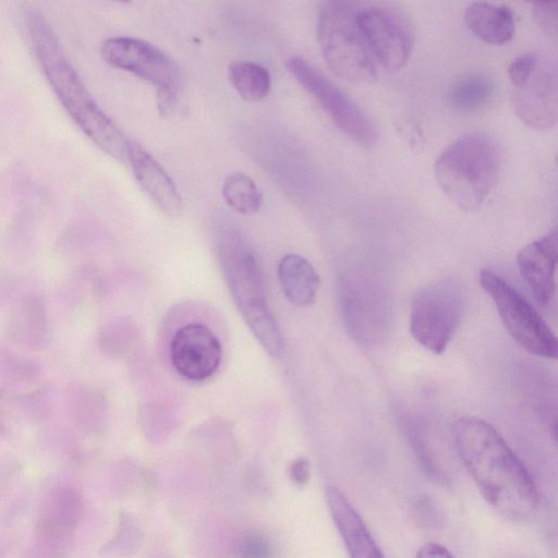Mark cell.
<instances>
[{"instance_id": "5", "label": "cell", "mask_w": 558, "mask_h": 558, "mask_svg": "<svg viewBox=\"0 0 558 558\" xmlns=\"http://www.w3.org/2000/svg\"><path fill=\"white\" fill-rule=\"evenodd\" d=\"M359 2L329 0L318 10L317 38L330 70L353 83H368L377 76L375 62L359 27Z\"/></svg>"}, {"instance_id": "4", "label": "cell", "mask_w": 558, "mask_h": 558, "mask_svg": "<svg viewBox=\"0 0 558 558\" xmlns=\"http://www.w3.org/2000/svg\"><path fill=\"white\" fill-rule=\"evenodd\" d=\"M501 166L496 141L485 133L466 134L449 145L435 162L436 180L461 210L482 207L495 187Z\"/></svg>"}, {"instance_id": "3", "label": "cell", "mask_w": 558, "mask_h": 558, "mask_svg": "<svg viewBox=\"0 0 558 558\" xmlns=\"http://www.w3.org/2000/svg\"><path fill=\"white\" fill-rule=\"evenodd\" d=\"M217 255L246 325L271 356H281L284 349L282 333L268 307L262 274L246 242L238 231L223 230L218 239Z\"/></svg>"}, {"instance_id": "12", "label": "cell", "mask_w": 558, "mask_h": 558, "mask_svg": "<svg viewBox=\"0 0 558 558\" xmlns=\"http://www.w3.org/2000/svg\"><path fill=\"white\" fill-rule=\"evenodd\" d=\"M84 515L80 490L65 481L52 483L40 497L35 518L37 537L66 544Z\"/></svg>"}, {"instance_id": "28", "label": "cell", "mask_w": 558, "mask_h": 558, "mask_svg": "<svg viewBox=\"0 0 558 558\" xmlns=\"http://www.w3.org/2000/svg\"><path fill=\"white\" fill-rule=\"evenodd\" d=\"M539 59L535 53L518 56L508 68V75L513 87L523 84L536 69Z\"/></svg>"}, {"instance_id": "31", "label": "cell", "mask_w": 558, "mask_h": 558, "mask_svg": "<svg viewBox=\"0 0 558 558\" xmlns=\"http://www.w3.org/2000/svg\"><path fill=\"white\" fill-rule=\"evenodd\" d=\"M416 558H453L446 547L437 543H426L420 547Z\"/></svg>"}, {"instance_id": "1", "label": "cell", "mask_w": 558, "mask_h": 558, "mask_svg": "<svg viewBox=\"0 0 558 558\" xmlns=\"http://www.w3.org/2000/svg\"><path fill=\"white\" fill-rule=\"evenodd\" d=\"M458 453L490 507L504 519L523 522L538 506L536 485L500 434L478 417L454 423Z\"/></svg>"}, {"instance_id": "24", "label": "cell", "mask_w": 558, "mask_h": 558, "mask_svg": "<svg viewBox=\"0 0 558 558\" xmlns=\"http://www.w3.org/2000/svg\"><path fill=\"white\" fill-rule=\"evenodd\" d=\"M41 374L39 363L10 349L0 348V375L16 383H29Z\"/></svg>"}, {"instance_id": "2", "label": "cell", "mask_w": 558, "mask_h": 558, "mask_svg": "<svg viewBox=\"0 0 558 558\" xmlns=\"http://www.w3.org/2000/svg\"><path fill=\"white\" fill-rule=\"evenodd\" d=\"M27 25L38 63L68 114L102 151L128 163L131 141L93 98L47 19L31 10Z\"/></svg>"}, {"instance_id": "25", "label": "cell", "mask_w": 558, "mask_h": 558, "mask_svg": "<svg viewBox=\"0 0 558 558\" xmlns=\"http://www.w3.org/2000/svg\"><path fill=\"white\" fill-rule=\"evenodd\" d=\"M23 413L35 421H44L52 415L53 404L50 400V387L43 385L36 390L16 397Z\"/></svg>"}, {"instance_id": "11", "label": "cell", "mask_w": 558, "mask_h": 558, "mask_svg": "<svg viewBox=\"0 0 558 558\" xmlns=\"http://www.w3.org/2000/svg\"><path fill=\"white\" fill-rule=\"evenodd\" d=\"M169 351L177 373L195 383L210 378L222 359L219 339L206 325L199 323L180 327L171 339Z\"/></svg>"}, {"instance_id": "32", "label": "cell", "mask_w": 558, "mask_h": 558, "mask_svg": "<svg viewBox=\"0 0 558 558\" xmlns=\"http://www.w3.org/2000/svg\"><path fill=\"white\" fill-rule=\"evenodd\" d=\"M5 398L4 390L0 389V438L5 437L9 433L3 411V400Z\"/></svg>"}, {"instance_id": "26", "label": "cell", "mask_w": 558, "mask_h": 558, "mask_svg": "<svg viewBox=\"0 0 558 558\" xmlns=\"http://www.w3.org/2000/svg\"><path fill=\"white\" fill-rule=\"evenodd\" d=\"M233 554L235 558H274V546L264 534L250 532L235 542Z\"/></svg>"}, {"instance_id": "18", "label": "cell", "mask_w": 558, "mask_h": 558, "mask_svg": "<svg viewBox=\"0 0 558 558\" xmlns=\"http://www.w3.org/2000/svg\"><path fill=\"white\" fill-rule=\"evenodd\" d=\"M341 302L344 320L353 337L371 342L380 336L383 308L376 298L345 281L341 286Z\"/></svg>"}, {"instance_id": "9", "label": "cell", "mask_w": 558, "mask_h": 558, "mask_svg": "<svg viewBox=\"0 0 558 558\" xmlns=\"http://www.w3.org/2000/svg\"><path fill=\"white\" fill-rule=\"evenodd\" d=\"M356 20L377 65L388 71L403 68L414 46L409 16L388 2H359Z\"/></svg>"}, {"instance_id": "22", "label": "cell", "mask_w": 558, "mask_h": 558, "mask_svg": "<svg viewBox=\"0 0 558 558\" xmlns=\"http://www.w3.org/2000/svg\"><path fill=\"white\" fill-rule=\"evenodd\" d=\"M495 92L492 78L483 73H470L450 89V102L461 111H475L486 106Z\"/></svg>"}, {"instance_id": "33", "label": "cell", "mask_w": 558, "mask_h": 558, "mask_svg": "<svg viewBox=\"0 0 558 558\" xmlns=\"http://www.w3.org/2000/svg\"><path fill=\"white\" fill-rule=\"evenodd\" d=\"M7 548L2 542H0V558H5Z\"/></svg>"}, {"instance_id": "15", "label": "cell", "mask_w": 558, "mask_h": 558, "mask_svg": "<svg viewBox=\"0 0 558 558\" xmlns=\"http://www.w3.org/2000/svg\"><path fill=\"white\" fill-rule=\"evenodd\" d=\"M128 163L143 191L165 215L177 217L181 214L182 198L174 182L153 156L133 141Z\"/></svg>"}, {"instance_id": "17", "label": "cell", "mask_w": 558, "mask_h": 558, "mask_svg": "<svg viewBox=\"0 0 558 558\" xmlns=\"http://www.w3.org/2000/svg\"><path fill=\"white\" fill-rule=\"evenodd\" d=\"M7 335L11 341L33 350L41 349L48 342L49 320L40 295L29 293L12 307Z\"/></svg>"}, {"instance_id": "7", "label": "cell", "mask_w": 558, "mask_h": 558, "mask_svg": "<svg viewBox=\"0 0 558 558\" xmlns=\"http://www.w3.org/2000/svg\"><path fill=\"white\" fill-rule=\"evenodd\" d=\"M463 312L461 287L442 279L425 286L413 298L410 332L426 350L441 354L451 341Z\"/></svg>"}, {"instance_id": "30", "label": "cell", "mask_w": 558, "mask_h": 558, "mask_svg": "<svg viewBox=\"0 0 558 558\" xmlns=\"http://www.w3.org/2000/svg\"><path fill=\"white\" fill-rule=\"evenodd\" d=\"M289 473L292 481L298 485H304L311 476V466L306 458L293 460L289 466Z\"/></svg>"}, {"instance_id": "8", "label": "cell", "mask_w": 558, "mask_h": 558, "mask_svg": "<svg viewBox=\"0 0 558 558\" xmlns=\"http://www.w3.org/2000/svg\"><path fill=\"white\" fill-rule=\"evenodd\" d=\"M480 284L493 299L505 328L520 347L537 356L557 359L555 333L524 296L488 269L481 271Z\"/></svg>"}, {"instance_id": "10", "label": "cell", "mask_w": 558, "mask_h": 558, "mask_svg": "<svg viewBox=\"0 0 558 558\" xmlns=\"http://www.w3.org/2000/svg\"><path fill=\"white\" fill-rule=\"evenodd\" d=\"M287 68L347 136L364 147L376 143L378 131L373 120L329 78L301 58L288 59Z\"/></svg>"}, {"instance_id": "21", "label": "cell", "mask_w": 558, "mask_h": 558, "mask_svg": "<svg viewBox=\"0 0 558 558\" xmlns=\"http://www.w3.org/2000/svg\"><path fill=\"white\" fill-rule=\"evenodd\" d=\"M228 78L240 97L251 102L264 99L271 87L268 70L251 61L231 63L228 68Z\"/></svg>"}, {"instance_id": "23", "label": "cell", "mask_w": 558, "mask_h": 558, "mask_svg": "<svg viewBox=\"0 0 558 558\" xmlns=\"http://www.w3.org/2000/svg\"><path fill=\"white\" fill-rule=\"evenodd\" d=\"M222 196L236 213L252 215L263 204V193L256 183L243 172H233L222 183Z\"/></svg>"}, {"instance_id": "13", "label": "cell", "mask_w": 558, "mask_h": 558, "mask_svg": "<svg viewBox=\"0 0 558 558\" xmlns=\"http://www.w3.org/2000/svg\"><path fill=\"white\" fill-rule=\"evenodd\" d=\"M513 88L514 110L526 125L547 130L556 123L557 73L554 66L539 61L531 76Z\"/></svg>"}, {"instance_id": "16", "label": "cell", "mask_w": 558, "mask_h": 558, "mask_svg": "<svg viewBox=\"0 0 558 558\" xmlns=\"http://www.w3.org/2000/svg\"><path fill=\"white\" fill-rule=\"evenodd\" d=\"M326 501L350 558H384L363 519L341 490L328 486Z\"/></svg>"}, {"instance_id": "6", "label": "cell", "mask_w": 558, "mask_h": 558, "mask_svg": "<svg viewBox=\"0 0 558 558\" xmlns=\"http://www.w3.org/2000/svg\"><path fill=\"white\" fill-rule=\"evenodd\" d=\"M104 60L113 68L130 72L154 85L161 116L173 112L180 74L177 64L159 48L133 37H111L100 48Z\"/></svg>"}, {"instance_id": "14", "label": "cell", "mask_w": 558, "mask_h": 558, "mask_svg": "<svg viewBox=\"0 0 558 558\" xmlns=\"http://www.w3.org/2000/svg\"><path fill=\"white\" fill-rule=\"evenodd\" d=\"M557 256L558 235L555 229L523 246L517 255L522 278L542 304H547L555 294Z\"/></svg>"}, {"instance_id": "20", "label": "cell", "mask_w": 558, "mask_h": 558, "mask_svg": "<svg viewBox=\"0 0 558 558\" xmlns=\"http://www.w3.org/2000/svg\"><path fill=\"white\" fill-rule=\"evenodd\" d=\"M278 276L288 301L296 306L312 304L319 288V277L312 264L301 255L287 254L278 265Z\"/></svg>"}, {"instance_id": "29", "label": "cell", "mask_w": 558, "mask_h": 558, "mask_svg": "<svg viewBox=\"0 0 558 558\" xmlns=\"http://www.w3.org/2000/svg\"><path fill=\"white\" fill-rule=\"evenodd\" d=\"M136 527L128 515H121L119 529L114 537L104 547L106 553H117L129 549L130 543L126 539H133L136 534Z\"/></svg>"}, {"instance_id": "19", "label": "cell", "mask_w": 558, "mask_h": 558, "mask_svg": "<svg viewBox=\"0 0 558 558\" xmlns=\"http://www.w3.org/2000/svg\"><path fill=\"white\" fill-rule=\"evenodd\" d=\"M464 21L469 31L486 44L504 45L514 35L513 14L502 4L472 2L465 10Z\"/></svg>"}, {"instance_id": "27", "label": "cell", "mask_w": 558, "mask_h": 558, "mask_svg": "<svg viewBox=\"0 0 558 558\" xmlns=\"http://www.w3.org/2000/svg\"><path fill=\"white\" fill-rule=\"evenodd\" d=\"M532 14L537 25L548 35L556 36L558 29V2H535Z\"/></svg>"}]
</instances>
